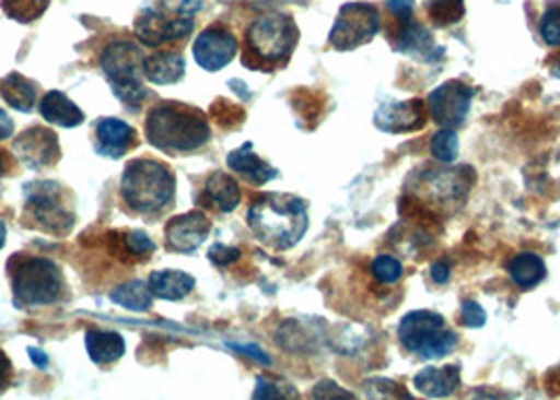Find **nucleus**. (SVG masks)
Masks as SVG:
<instances>
[{"label":"nucleus","instance_id":"f257e3e1","mask_svg":"<svg viewBox=\"0 0 560 400\" xmlns=\"http://www.w3.org/2000/svg\"><path fill=\"white\" fill-rule=\"evenodd\" d=\"M308 207L293 195L268 192L253 200L247 224L270 249L287 251L295 247L308 230Z\"/></svg>","mask_w":560,"mask_h":400},{"label":"nucleus","instance_id":"f03ea898","mask_svg":"<svg viewBox=\"0 0 560 400\" xmlns=\"http://www.w3.org/2000/svg\"><path fill=\"white\" fill-rule=\"evenodd\" d=\"M145 138L163 152L186 154L209 142L211 127L207 116L195 106L179 102H161L148 113Z\"/></svg>","mask_w":560,"mask_h":400},{"label":"nucleus","instance_id":"7ed1b4c3","mask_svg":"<svg viewBox=\"0 0 560 400\" xmlns=\"http://www.w3.org/2000/svg\"><path fill=\"white\" fill-rule=\"evenodd\" d=\"M13 302L18 308L54 306L66 291V281L54 259L15 256L9 259Z\"/></svg>","mask_w":560,"mask_h":400},{"label":"nucleus","instance_id":"20e7f679","mask_svg":"<svg viewBox=\"0 0 560 400\" xmlns=\"http://www.w3.org/2000/svg\"><path fill=\"white\" fill-rule=\"evenodd\" d=\"M120 195L136 213H159L175 197V175L161 161L136 158L125 167Z\"/></svg>","mask_w":560,"mask_h":400},{"label":"nucleus","instance_id":"39448f33","mask_svg":"<svg viewBox=\"0 0 560 400\" xmlns=\"http://www.w3.org/2000/svg\"><path fill=\"white\" fill-rule=\"evenodd\" d=\"M398 340L421 361H436L455 352L459 336L455 329H448L445 316L432 310H413L402 316Z\"/></svg>","mask_w":560,"mask_h":400},{"label":"nucleus","instance_id":"423d86ee","mask_svg":"<svg viewBox=\"0 0 560 400\" xmlns=\"http://www.w3.org/2000/svg\"><path fill=\"white\" fill-rule=\"evenodd\" d=\"M300 30L295 22L287 15L280 13H270L259 20H255L252 26L247 28V56H252L255 61L249 66L252 68H272L277 63H282L289 58L298 45Z\"/></svg>","mask_w":560,"mask_h":400},{"label":"nucleus","instance_id":"0eeeda50","mask_svg":"<svg viewBox=\"0 0 560 400\" xmlns=\"http://www.w3.org/2000/svg\"><path fill=\"white\" fill-rule=\"evenodd\" d=\"M100 66L113 86V93L125 106H140L148 97V89L141 85L143 54L131 40H113L100 56Z\"/></svg>","mask_w":560,"mask_h":400},{"label":"nucleus","instance_id":"6e6552de","mask_svg":"<svg viewBox=\"0 0 560 400\" xmlns=\"http://www.w3.org/2000/svg\"><path fill=\"white\" fill-rule=\"evenodd\" d=\"M26 209L38 228L66 236L74 228L77 213L68 190L57 181H32L24 190Z\"/></svg>","mask_w":560,"mask_h":400},{"label":"nucleus","instance_id":"1a4fd4ad","mask_svg":"<svg viewBox=\"0 0 560 400\" xmlns=\"http://www.w3.org/2000/svg\"><path fill=\"white\" fill-rule=\"evenodd\" d=\"M382 28L380 11L369 2H346L337 13L329 32V43L336 51H354L373 40Z\"/></svg>","mask_w":560,"mask_h":400},{"label":"nucleus","instance_id":"9d476101","mask_svg":"<svg viewBox=\"0 0 560 400\" xmlns=\"http://www.w3.org/2000/svg\"><path fill=\"white\" fill-rule=\"evenodd\" d=\"M475 93L477 91L472 86L464 85L459 81H447L428 95L425 108L439 127L455 129L468 118Z\"/></svg>","mask_w":560,"mask_h":400},{"label":"nucleus","instance_id":"9b49d317","mask_svg":"<svg viewBox=\"0 0 560 400\" xmlns=\"http://www.w3.org/2000/svg\"><path fill=\"white\" fill-rule=\"evenodd\" d=\"M195 20L168 15L161 9H143L136 20V36L145 47H163L192 34Z\"/></svg>","mask_w":560,"mask_h":400},{"label":"nucleus","instance_id":"f8f14e48","mask_svg":"<svg viewBox=\"0 0 560 400\" xmlns=\"http://www.w3.org/2000/svg\"><path fill=\"white\" fill-rule=\"evenodd\" d=\"M238 43L236 36L222 24H213L202 30L195 40L192 54L198 66L207 72H218L236 58Z\"/></svg>","mask_w":560,"mask_h":400},{"label":"nucleus","instance_id":"ddd939ff","mask_svg":"<svg viewBox=\"0 0 560 400\" xmlns=\"http://www.w3.org/2000/svg\"><path fill=\"white\" fill-rule=\"evenodd\" d=\"M394 40V49L402 56L418 59L421 63H436L445 56V49L434 43V36L430 30L423 28L411 17L396 20L394 32H390Z\"/></svg>","mask_w":560,"mask_h":400},{"label":"nucleus","instance_id":"4468645a","mask_svg":"<svg viewBox=\"0 0 560 400\" xmlns=\"http://www.w3.org/2000/svg\"><path fill=\"white\" fill-rule=\"evenodd\" d=\"M421 181L428 188L425 190L428 197H432L439 204H447V202L462 204L475 184V175L470 167H459V169L428 167V172L421 173Z\"/></svg>","mask_w":560,"mask_h":400},{"label":"nucleus","instance_id":"2eb2a0df","mask_svg":"<svg viewBox=\"0 0 560 400\" xmlns=\"http://www.w3.org/2000/svg\"><path fill=\"white\" fill-rule=\"evenodd\" d=\"M13 150H15L18 158L32 172L56 165L61 156L56 133L45 127H32L28 131H24L15 140Z\"/></svg>","mask_w":560,"mask_h":400},{"label":"nucleus","instance_id":"dca6fc26","mask_svg":"<svg viewBox=\"0 0 560 400\" xmlns=\"http://www.w3.org/2000/svg\"><path fill=\"white\" fill-rule=\"evenodd\" d=\"M373 122L380 131L390 136L416 133L425 127V102L411 99L382 104L373 115Z\"/></svg>","mask_w":560,"mask_h":400},{"label":"nucleus","instance_id":"f3484780","mask_svg":"<svg viewBox=\"0 0 560 400\" xmlns=\"http://www.w3.org/2000/svg\"><path fill=\"white\" fill-rule=\"evenodd\" d=\"M209 232H211V222L205 215V211H188L168 222L165 228V243L168 251L195 254L207 240Z\"/></svg>","mask_w":560,"mask_h":400},{"label":"nucleus","instance_id":"a211bd4d","mask_svg":"<svg viewBox=\"0 0 560 400\" xmlns=\"http://www.w3.org/2000/svg\"><path fill=\"white\" fill-rule=\"evenodd\" d=\"M95 140L97 154L120 158L136 145V129L120 118H104L95 127Z\"/></svg>","mask_w":560,"mask_h":400},{"label":"nucleus","instance_id":"6ab92c4d","mask_svg":"<svg viewBox=\"0 0 560 400\" xmlns=\"http://www.w3.org/2000/svg\"><path fill=\"white\" fill-rule=\"evenodd\" d=\"M416 390L430 399H447L462 386V367L445 365V367H425L413 377Z\"/></svg>","mask_w":560,"mask_h":400},{"label":"nucleus","instance_id":"aec40b11","mask_svg":"<svg viewBox=\"0 0 560 400\" xmlns=\"http://www.w3.org/2000/svg\"><path fill=\"white\" fill-rule=\"evenodd\" d=\"M228 167H230V172L241 175L253 186H266L268 181H272L279 175L272 165H268L253 152L252 142L243 143L238 150L228 154Z\"/></svg>","mask_w":560,"mask_h":400},{"label":"nucleus","instance_id":"412c9836","mask_svg":"<svg viewBox=\"0 0 560 400\" xmlns=\"http://www.w3.org/2000/svg\"><path fill=\"white\" fill-rule=\"evenodd\" d=\"M186 74V59L177 51H159L143 58V77L154 85H175Z\"/></svg>","mask_w":560,"mask_h":400},{"label":"nucleus","instance_id":"4be33fe9","mask_svg":"<svg viewBox=\"0 0 560 400\" xmlns=\"http://www.w3.org/2000/svg\"><path fill=\"white\" fill-rule=\"evenodd\" d=\"M202 200L222 213H232L241 204V188L228 173L213 172L205 181Z\"/></svg>","mask_w":560,"mask_h":400},{"label":"nucleus","instance_id":"5701e85b","mask_svg":"<svg viewBox=\"0 0 560 400\" xmlns=\"http://www.w3.org/2000/svg\"><path fill=\"white\" fill-rule=\"evenodd\" d=\"M195 285H197L195 277L182 270H159V272H152L148 279L152 295L165 302H179L188 297Z\"/></svg>","mask_w":560,"mask_h":400},{"label":"nucleus","instance_id":"b1692460","mask_svg":"<svg viewBox=\"0 0 560 400\" xmlns=\"http://www.w3.org/2000/svg\"><path fill=\"white\" fill-rule=\"evenodd\" d=\"M84 348L95 365H113L122 358L127 350L120 333L102 329H89L84 333Z\"/></svg>","mask_w":560,"mask_h":400},{"label":"nucleus","instance_id":"393cba45","mask_svg":"<svg viewBox=\"0 0 560 400\" xmlns=\"http://www.w3.org/2000/svg\"><path fill=\"white\" fill-rule=\"evenodd\" d=\"M508 274L512 279V283L518 286L521 291H533L535 286L541 285L546 274H548V268H546V261L541 256L532 254V251H523L518 256L508 261Z\"/></svg>","mask_w":560,"mask_h":400},{"label":"nucleus","instance_id":"a878e982","mask_svg":"<svg viewBox=\"0 0 560 400\" xmlns=\"http://www.w3.org/2000/svg\"><path fill=\"white\" fill-rule=\"evenodd\" d=\"M40 115L57 127L63 129H72L79 127L84 120V113L70 99L66 97L61 91H49L43 102H40Z\"/></svg>","mask_w":560,"mask_h":400},{"label":"nucleus","instance_id":"bb28decb","mask_svg":"<svg viewBox=\"0 0 560 400\" xmlns=\"http://www.w3.org/2000/svg\"><path fill=\"white\" fill-rule=\"evenodd\" d=\"M0 97L18 113H32L36 104V85L20 72H11L0 81Z\"/></svg>","mask_w":560,"mask_h":400},{"label":"nucleus","instance_id":"cd10ccee","mask_svg":"<svg viewBox=\"0 0 560 400\" xmlns=\"http://www.w3.org/2000/svg\"><path fill=\"white\" fill-rule=\"evenodd\" d=\"M152 291L148 283L143 281H129L125 285L116 286L110 293V299H113L116 306L125 308V310H131V313H148L150 306H152Z\"/></svg>","mask_w":560,"mask_h":400},{"label":"nucleus","instance_id":"c85d7f7f","mask_svg":"<svg viewBox=\"0 0 560 400\" xmlns=\"http://www.w3.org/2000/svg\"><path fill=\"white\" fill-rule=\"evenodd\" d=\"M425 11L434 26L447 28L462 22L466 15V4L464 0H425Z\"/></svg>","mask_w":560,"mask_h":400},{"label":"nucleus","instance_id":"c756f323","mask_svg":"<svg viewBox=\"0 0 560 400\" xmlns=\"http://www.w3.org/2000/svg\"><path fill=\"white\" fill-rule=\"evenodd\" d=\"M430 152L434 154L436 161H441L443 165H451L457 161V152H459V138L455 133V129L441 127V131L432 138L430 142Z\"/></svg>","mask_w":560,"mask_h":400},{"label":"nucleus","instance_id":"7c9ffc66","mask_svg":"<svg viewBox=\"0 0 560 400\" xmlns=\"http://www.w3.org/2000/svg\"><path fill=\"white\" fill-rule=\"evenodd\" d=\"M4 13L22 24H28L45 13L49 0H0Z\"/></svg>","mask_w":560,"mask_h":400},{"label":"nucleus","instance_id":"2f4dec72","mask_svg":"<svg viewBox=\"0 0 560 400\" xmlns=\"http://www.w3.org/2000/svg\"><path fill=\"white\" fill-rule=\"evenodd\" d=\"M295 386L280 377H257L253 399H298Z\"/></svg>","mask_w":560,"mask_h":400},{"label":"nucleus","instance_id":"473e14b6","mask_svg":"<svg viewBox=\"0 0 560 400\" xmlns=\"http://www.w3.org/2000/svg\"><path fill=\"white\" fill-rule=\"evenodd\" d=\"M371 272H373V279L380 283V285L393 286L402 279L405 274V268L398 259L390 256V254H384V256H377L371 263Z\"/></svg>","mask_w":560,"mask_h":400},{"label":"nucleus","instance_id":"72a5a7b5","mask_svg":"<svg viewBox=\"0 0 560 400\" xmlns=\"http://www.w3.org/2000/svg\"><path fill=\"white\" fill-rule=\"evenodd\" d=\"M120 249L125 256H131V258H145L150 254H154L156 245L152 243V238L141 232V230H129L122 234L120 238Z\"/></svg>","mask_w":560,"mask_h":400},{"label":"nucleus","instance_id":"f704fd0d","mask_svg":"<svg viewBox=\"0 0 560 400\" xmlns=\"http://www.w3.org/2000/svg\"><path fill=\"white\" fill-rule=\"evenodd\" d=\"M364 395L369 399H411L409 392H402V388L386 377H373L364 381Z\"/></svg>","mask_w":560,"mask_h":400},{"label":"nucleus","instance_id":"c9c22d12","mask_svg":"<svg viewBox=\"0 0 560 400\" xmlns=\"http://www.w3.org/2000/svg\"><path fill=\"white\" fill-rule=\"evenodd\" d=\"M539 34L546 45L560 47V4H552L539 22Z\"/></svg>","mask_w":560,"mask_h":400},{"label":"nucleus","instance_id":"e433bc0d","mask_svg":"<svg viewBox=\"0 0 560 400\" xmlns=\"http://www.w3.org/2000/svg\"><path fill=\"white\" fill-rule=\"evenodd\" d=\"M205 0H159V9L177 17H195Z\"/></svg>","mask_w":560,"mask_h":400},{"label":"nucleus","instance_id":"4c0bfd02","mask_svg":"<svg viewBox=\"0 0 560 400\" xmlns=\"http://www.w3.org/2000/svg\"><path fill=\"white\" fill-rule=\"evenodd\" d=\"M459 313H462V322L466 327H470V329H480L487 322L485 308L478 302H472V299H464L462 306H459Z\"/></svg>","mask_w":560,"mask_h":400},{"label":"nucleus","instance_id":"58836bf2","mask_svg":"<svg viewBox=\"0 0 560 400\" xmlns=\"http://www.w3.org/2000/svg\"><path fill=\"white\" fill-rule=\"evenodd\" d=\"M312 397L314 399H354V395L346 392L343 388H339L331 379L316 384L314 390H312Z\"/></svg>","mask_w":560,"mask_h":400},{"label":"nucleus","instance_id":"ea45409f","mask_svg":"<svg viewBox=\"0 0 560 400\" xmlns=\"http://www.w3.org/2000/svg\"><path fill=\"white\" fill-rule=\"evenodd\" d=\"M213 115H215V118H218L222 125H234V122H241V120L245 118V113H243L241 108L228 104L224 99H222V102H215Z\"/></svg>","mask_w":560,"mask_h":400},{"label":"nucleus","instance_id":"a19ab883","mask_svg":"<svg viewBox=\"0 0 560 400\" xmlns=\"http://www.w3.org/2000/svg\"><path fill=\"white\" fill-rule=\"evenodd\" d=\"M228 348H232L234 352H241V354L249 356V358L257 361V363L264 365V367H270V365H272L270 356H268L257 343H228Z\"/></svg>","mask_w":560,"mask_h":400},{"label":"nucleus","instance_id":"79ce46f5","mask_svg":"<svg viewBox=\"0 0 560 400\" xmlns=\"http://www.w3.org/2000/svg\"><path fill=\"white\" fill-rule=\"evenodd\" d=\"M209 259H211L215 266L224 268V266L234 263L236 259H241V249L225 247V245H215V247L209 251Z\"/></svg>","mask_w":560,"mask_h":400},{"label":"nucleus","instance_id":"37998d69","mask_svg":"<svg viewBox=\"0 0 560 400\" xmlns=\"http://www.w3.org/2000/svg\"><path fill=\"white\" fill-rule=\"evenodd\" d=\"M388 9L396 20L413 15V0H388Z\"/></svg>","mask_w":560,"mask_h":400},{"label":"nucleus","instance_id":"c03bdc74","mask_svg":"<svg viewBox=\"0 0 560 400\" xmlns=\"http://www.w3.org/2000/svg\"><path fill=\"white\" fill-rule=\"evenodd\" d=\"M430 277L436 285H447L448 279H451V266L448 261H436L430 266Z\"/></svg>","mask_w":560,"mask_h":400},{"label":"nucleus","instance_id":"a18cd8bd","mask_svg":"<svg viewBox=\"0 0 560 400\" xmlns=\"http://www.w3.org/2000/svg\"><path fill=\"white\" fill-rule=\"evenodd\" d=\"M13 381V365L4 352H0V395L11 386Z\"/></svg>","mask_w":560,"mask_h":400},{"label":"nucleus","instance_id":"49530a36","mask_svg":"<svg viewBox=\"0 0 560 400\" xmlns=\"http://www.w3.org/2000/svg\"><path fill=\"white\" fill-rule=\"evenodd\" d=\"M13 131H15V127H13L11 116L7 115V113L0 108V142L9 140V138L13 136Z\"/></svg>","mask_w":560,"mask_h":400},{"label":"nucleus","instance_id":"de8ad7c7","mask_svg":"<svg viewBox=\"0 0 560 400\" xmlns=\"http://www.w3.org/2000/svg\"><path fill=\"white\" fill-rule=\"evenodd\" d=\"M30 361L38 367V369H47V365H49V356L43 352V350H38V348H28Z\"/></svg>","mask_w":560,"mask_h":400},{"label":"nucleus","instance_id":"09e8293b","mask_svg":"<svg viewBox=\"0 0 560 400\" xmlns=\"http://www.w3.org/2000/svg\"><path fill=\"white\" fill-rule=\"evenodd\" d=\"M546 386H548L550 395H560V363L557 365V369H550V372H548Z\"/></svg>","mask_w":560,"mask_h":400},{"label":"nucleus","instance_id":"8fccbe9b","mask_svg":"<svg viewBox=\"0 0 560 400\" xmlns=\"http://www.w3.org/2000/svg\"><path fill=\"white\" fill-rule=\"evenodd\" d=\"M548 68H550V74H552L555 79H560V51L548 59Z\"/></svg>","mask_w":560,"mask_h":400},{"label":"nucleus","instance_id":"3c124183","mask_svg":"<svg viewBox=\"0 0 560 400\" xmlns=\"http://www.w3.org/2000/svg\"><path fill=\"white\" fill-rule=\"evenodd\" d=\"M4 243H7V226H4V222L0 220V249L4 247Z\"/></svg>","mask_w":560,"mask_h":400},{"label":"nucleus","instance_id":"603ef678","mask_svg":"<svg viewBox=\"0 0 560 400\" xmlns=\"http://www.w3.org/2000/svg\"><path fill=\"white\" fill-rule=\"evenodd\" d=\"M4 169H7V165H4V158H2V154H0V177L4 175Z\"/></svg>","mask_w":560,"mask_h":400}]
</instances>
